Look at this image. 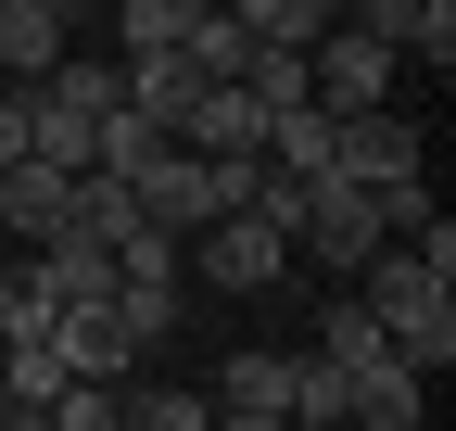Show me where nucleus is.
Listing matches in <instances>:
<instances>
[{
    "mask_svg": "<svg viewBox=\"0 0 456 431\" xmlns=\"http://www.w3.org/2000/svg\"><path fill=\"white\" fill-rule=\"evenodd\" d=\"M317 355H342V368H355V355H380V305H368L355 280L330 292V317H317Z\"/></svg>",
    "mask_w": 456,
    "mask_h": 431,
    "instance_id": "15",
    "label": "nucleus"
},
{
    "mask_svg": "<svg viewBox=\"0 0 456 431\" xmlns=\"http://www.w3.org/2000/svg\"><path fill=\"white\" fill-rule=\"evenodd\" d=\"M51 13H64V26H77V13H102V0H51Z\"/></svg>",
    "mask_w": 456,
    "mask_h": 431,
    "instance_id": "22",
    "label": "nucleus"
},
{
    "mask_svg": "<svg viewBox=\"0 0 456 431\" xmlns=\"http://www.w3.org/2000/svg\"><path fill=\"white\" fill-rule=\"evenodd\" d=\"M203 0H114V26H127V51H178Z\"/></svg>",
    "mask_w": 456,
    "mask_h": 431,
    "instance_id": "17",
    "label": "nucleus"
},
{
    "mask_svg": "<svg viewBox=\"0 0 456 431\" xmlns=\"http://www.w3.org/2000/svg\"><path fill=\"white\" fill-rule=\"evenodd\" d=\"M191 89H203V77H191V51H127V102H140L152 127H178V115H191Z\"/></svg>",
    "mask_w": 456,
    "mask_h": 431,
    "instance_id": "11",
    "label": "nucleus"
},
{
    "mask_svg": "<svg viewBox=\"0 0 456 431\" xmlns=\"http://www.w3.org/2000/svg\"><path fill=\"white\" fill-rule=\"evenodd\" d=\"M228 13H241L254 38H279V51H305V38L330 26V0H228Z\"/></svg>",
    "mask_w": 456,
    "mask_h": 431,
    "instance_id": "18",
    "label": "nucleus"
},
{
    "mask_svg": "<svg viewBox=\"0 0 456 431\" xmlns=\"http://www.w3.org/2000/svg\"><path fill=\"white\" fill-rule=\"evenodd\" d=\"M191 266H203L216 292H279V280H292V229L254 216V203H216L203 229H191Z\"/></svg>",
    "mask_w": 456,
    "mask_h": 431,
    "instance_id": "2",
    "label": "nucleus"
},
{
    "mask_svg": "<svg viewBox=\"0 0 456 431\" xmlns=\"http://www.w3.org/2000/svg\"><path fill=\"white\" fill-rule=\"evenodd\" d=\"M178 51H191V77H241V64H254V26H241V13H228V0H203V13H191V38H178Z\"/></svg>",
    "mask_w": 456,
    "mask_h": 431,
    "instance_id": "14",
    "label": "nucleus"
},
{
    "mask_svg": "<svg viewBox=\"0 0 456 431\" xmlns=\"http://www.w3.org/2000/svg\"><path fill=\"white\" fill-rule=\"evenodd\" d=\"M355 292L380 305V343H393V355H419L431 381L456 368V280H431V266H419L406 241H380V254L355 266Z\"/></svg>",
    "mask_w": 456,
    "mask_h": 431,
    "instance_id": "1",
    "label": "nucleus"
},
{
    "mask_svg": "<svg viewBox=\"0 0 456 431\" xmlns=\"http://www.w3.org/2000/svg\"><path fill=\"white\" fill-rule=\"evenodd\" d=\"M64 381H77V368L51 355V343H13V368H0V419H13V431L51 419V394H64Z\"/></svg>",
    "mask_w": 456,
    "mask_h": 431,
    "instance_id": "12",
    "label": "nucleus"
},
{
    "mask_svg": "<svg viewBox=\"0 0 456 431\" xmlns=\"http://www.w3.org/2000/svg\"><path fill=\"white\" fill-rule=\"evenodd\" d=\"M0 229H13V241L77 229V166H51V152H13V166H0Z\"/></svg>",
    "mask_w": 456,
    "mask_h": 431,
    "instance_id": "6",
    "label": "nucleus"
},
{
    "mask_svg": "<svg viewBox=\"0 0 456 431\" xmlns=\"http://www.w3.org/2000/svg\"><path fill=\"white\" fill-rule=\"evenodd\" d=\"M51 355H64L77 368V381H127V317H114V292H64V305H51Z\"/></svg>",
    "mask_w": 456,
    "mask_h": 431,
    "instance_id": "5",
    "label": "nucleus"
},
{
    "mask_svg": "<svg viewBox=\"0 0 456 431\" xmlns=\"http://www.w3.org/2000/svg\"><path fill=\"white\" fill-rule=\"evenodd\" d=\"M140 431H203V394H127Z\"/></svg>",
    "mask_w": 456,
    "mask_h": 431,
    "instance_id": "20",
    "label": "nucleus"
},
{
    "mask_svg": "<svg viewBox=\"0 0 456 431\" xmlns=\"http://www.w3.org/2000/svg\"><path fill=\"white\" fill-rule=\"evenodd\" d=\"M51 419H64V431H114V419H127V394H114V381H64V394H51Z\"/></svg>",
    "mask_w": 456,
    "mask_h": 431,
    "instance_id": "19",
    "label": "nucleus"
},
{
    "mask_svg": "<svg viewBox=\"0 0 456 431\" xmlns=\"http://www.w3.org/2000/svg\"><path fill=\"white\" fill-rule=\"evenodd\" d=\"M64 13H51V0H0V77H13V89H38L51 64H64Z\"/></svg>",
    "mask_w": 456,
    "mask_h": 431,
    "instance_id": "9",
    "label": "nucleus"
},
{
    "mask_svg": "<svg viewBox=\"0 0 456 431\" xmlns=\"http://www.w3.org/2000/svg\"><path fill=\"white\" fill-rule=\"evenodd\" d=\"M26 127H38V102H26V89H0V166L26 152Z\"/></svg>",
    "mask_w": 456,
    "mask_h": 431,
    "instance_id": "21",
    "label": "nucleus"
},
{
    "mask_svg": "<svg viewBox=\"0 0 456 431\" xmlns=\"http://www.w3.org/2000/svg\"><path fill=\"white\" fill-rule=\"evenodd\" d=\"M330 178H355V191H406V178H431V140L393 115V102L330 115Z\"/></svg>",
    "mask_w": 456,
    "mask_h": 431,
    "instance_id": "3",
    "label": "nucleus"
},
{
    "mask_svg": "<svg viewBox=\"0 0 456 431\" xmlns=\"http://www.w3.org/2000/svg\"><path fill=\"white\" fill-rule=\"evenodd\" d=\"M342 381H355V406H342V419H368V431H419V419H431V368H419V355H393V343L355 355Z\"/></svg>",
    "mask_w": 456,
    "mask_h": 431,
    "instance_id": "7",
    "label": "nucleus"
},
{
    "mask_svg": "<svg viewBox=\"0 0 456 431\" xmlns=\"http://www.w3.org/2000/svg\"><path fill=\"white\" fill-rule=\"evenodd\" d=\"M102 254H114V280H178V229H152V216H127Z\"/></svg>",
    "mask_w": 456,
    "mask_h": 431,
    "instance_id": "16",
    "label": "nucleus"
},
{
    "mask_svg": "<svg viewBox=\"0 0 456 431\" xmlns=\"http://www.w3.org/2000/svg\"><path fill=\"white\" fill-rule=\"evenodd\" d=\"M292 368H305V355H228V368H216V394H203V419H228V431L292 419Z\"/></svg>",
    "mask_w": 456,
    "mask_h": 431,
    "instance_id": "8",
    "label": "nucleus"
},
{
    "mask_svg": "<svg viewBox=\"0 0 456 431\" xmlns=\"http://www.w3.org/2000/svg\"><path fill=\"white\" fill-rule=\"evenodd\" d=\"M38 102H64V115H114V102H127V64H89V51L64 38V64L38 77Z\"/></svg>",
    "mask_w": 456,
    "mask_h": 431,
    "instance_id": "13",
    "label": "nucleus"
},
{
    "mask_svg": "<svg viewBox=\"0 0 456 431\" xmlns=\"http://www.w3.org/2000/svg\"><path fill=\"white\" fill-rule=\"evenodd\" d=\"M355 26L393 38V51H431V64H444V51H456V0H355Z\"/></svg>",
    "mask_w": 456,
    "mask_h": 431,
    "instance_id": "10",
    "label": "nucleus"
},
{
    "mask_svg": "<svg viewBox=\"0 0 456 431\" xmlns=\"http://www.w3.org/2000/svg\"><path fill=\"white\" fill-rule=\"evenodd\" d=\"M393 64H406V51H393V38H368L355 13L305 38V77H317V102H330V115H368V102H393Z\"/></svg>",
    "mask_w": 456,
    "mask_h": 431,
    "instance_id": "4",
    "label": "nucleus"
}]
</instances>
